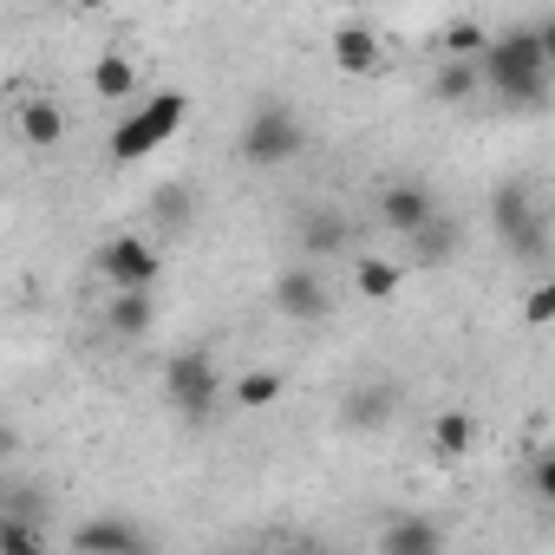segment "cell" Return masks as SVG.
<instances>
[{
    "label": "cell",
    "instance_id": "9a60e30c",
    "mask_svg": "<svg viewBox=\"0 0 555 555\" xmlns=\"http://www.w3.org/2000/svg\"><path fill=\"white\" fill-rule=\"evenodd\" d=\"M379 53H386V47H379L373 27H340V34H334V66H340V73H373Z\"/></svg>",
    "mask_w": 555,
    "mask_h": 555
},
{
    "label": "cell",
    "instance_id": "ac0fdd59",
    "mask_svg": "<svg viewBox=\"0 0 555 555\" xmlns=\"http://www.w3.org/2000/svg\"><path fill=\"white\" fill-rule=\"evenodd\" d=\"M92 92H99L105 105L131 99V92H138V66H131L125 53H99V60H92Z\"/></svg>",
    "mask_w": 555,
    "mask_h": 555
},
{
    "label": "cell",
    "instance_id": "3957f363",
    "mask_svg": "<svg viewBox=\"0 0 555 555\" xmlns=\"http://www.w3.org/2000/svg\"><path fill=\"white\" fill-rule=\"evenodd\" d=\"M490 222H496V235H503V248L516 261H542L548 255V216L535 209V190L529 183H503L490 196Z\"/></svg>",
    "mask_w": 555,
    "mask_h": 555
},
{
    "label": "cell",
    "instance_id": "8fae6325",
    "mask_svg": "<svg viewBox=\"0 0 555 555\" xmlns=\"http://www.w3.org/2000/svg\"><path fill=\"white\" fill-rule=\"evenodd\" d=\"M73 548H79V555H144V535H138V522H125V516H92V522H79Z\"/></svg>",
    "mask_w": 555,
    "mask_h": 555
},
{
    "label": "cell",
    "instance_id": "d6986e66",
    "mask_svg": "<svg viewBox=\"0 0 555 555\" xmlns=\"http://www.w3.org/2000/svg\"><path fill=\"white\" fill-rule=\"evenodd\" d=\"M229 399H235V412H268L274 399H282V373L255 366V373H242V379L229 386Z\"/></svg>",
    "mask_w": 555,
    "mask_h": 555
},
{
    "label": "cell",
    "instance_id": "e0dca14e",
    "mask_svg": "<svg viewBox=\"0 0 555 555\" xmlns=\"http://www.w3.org/2000/svg\"><path fill=\"white\" fill-rule=\"evenodd\" d=\"M151 321H157V301H151V295H112V308H105V327H112L118 340H144Z\"/></svg>",
    "mask_w": 555,
    "mask_h": 555
},
{
    "label": "cell",
    "instance_id": "277c9868",
    "mask_svg": "<svg viewBox=\"0 0 555 555\" xmlns=\"http://www.w3.org/2000/svg\"><path fill=\"white\" fill-rule=\"evenodd\" d=\"M301 144H308V131H301V118L288 105H255V118L242 125V157L255 170H274V164L301 157Z\"/></svg>",
    "mask_w": 555,
    "mask_h": 555
},
{
    "label": "cell",
    "instance_id": "44dd1931",
    "mask_svg": "<svg viewBox=\"0 0 555 555\" xmlns=\"http://www.w3.org/2000/svg\"><path fill=\"white\" fill-rule=\"evenodd\" d=\"M0 555H47L40 522H27V516H0Z\"/></svg>",
    "mask_w": 555,
    "mask_h": 555
},
{
    "label": "cell",
    "instance_id": "7a4b0ae2",
    "mask_svg": "<svg viewBox=\"0 0 555 555\" xmlns=\"http://www.w3.org/2000/svg\"><path fill=\"white\" fill-rule=\"evenodd\" d=\"M183 118H190V99H183V92H157V99H144V105L112 131V164H138V157H151L157 144H170V138L183 131Z\"/></svg>",
    "mask_w": 555,
    "mask_h": 555
},
{
    "label": "cell",
    "instance_id": "2e32d148",
    "mask_svg": "<svg viewBox=\"0 0 555 555\" xmlns=\"http://www.w3.org/2000/svg\"><path fill=\"white\" fill-rule=\"evenodd\" d=\"M21 138H27L34 151H53V144L66 138V112H60L53 99H27V105H21Z\"/></svg>",
    "mask_w": 555,
    "mask_h": 555
},
{
    "label": "cell",
    "instance_id": "f1b7e54d",
    "mask_svg": "<svg viewBox=\"0 0 555 555\" xmlns=\"http://www.w3.org/2000/svg\"><path fill=\"white\" fill-rule=\"evenodd\" d=\"M235 555H255V548H235Z\"/></svg>",
    "mask_w": 555,
    "mask_h": 555
},
{
    "label": "cell",
    "instance_id": "603a6c76",
    "mask_svg": "<svg viewBox=\"0 0 555 555\" xmlns=\"http://www.w3.org/2000/svg\"><path fill=\"white\" fill-rule=\"evenodd\" d=\"M483 47H490V34H483L477 21H457V27H444V53H451V60H477Z\"/></svg>",
    "mask_w": 555,
    "mask_h": 555
},
{
    "label": "cell",
    "instance_id": "52a82bcc",
    "mask_svg": "<svg viewBox=\"0 0 555 555\" xmlns=\"http://www.w3.org/2000/svg\"><path fill=\"white\" fill-rule=\"evenodd\" d=\"M274 308H282L288 321H308V327H314V321H327V314H334V295H327L321 274L301 261V268H288L282 282H274Z\"/></svg>",
    "mask_w": 555,
    "mask_h": 555
},
{
    "label": "cell",
    "instance_id": "7402d4cb",
    "mask_svg": "<svg viewBox=\"0 0 555 555\" xmlns=\"http://www.w3.org/2000/svg\"><path fill=\"white\" fill-rule=\"evenodd\" d=\"M431 92H438L444 105L470 99V92H477V66H470V60H444V66H438V79H431Z\"/></svg>",
    "mask_w": 555,
    "mask_h": 555
},
{
    "label": "cell",
    "instance_id": "4fadbf2b",
    "mask_svg": "<svg viewBox=\"0 0 555 555\" xmlns=\"http://www.w3.org/2000/svg\"><path fill=\"white\" fill-rule=\"evenodd\" d=\"M379 555H444V529L431 516H392L379 535Z\"/></svg>",
    "mask_w": 555,
    "mask_h": 555
},
{
    "label": "cell",
    "instance_id": "484cf974",
    "mask_svg": "<svg viewBox=\"0 0 555 555\" xmlns=\"http://www.w3.org/2000/svg\"><path fill=\"white\" fill-rule=\"evenodd\" d=\"M529 483H535V496L548 503V496H555V464H548V457H535V464H529Z\"/></svg>",
    "mask_w": 555,
    "mask_h": 555
},
{
    "label": "cell",
    "instance_id": "cb8c5ba5",
    "mask_svg": "<svg viewBox=\"0 0 555 555\" xmlns=\"http://www.w3.org/2000/svg\"><path fill=\"white\" fill-rule=\"evenodd\" d=\"M522 321H529V327H548V321H555V288H548V282H535V288H529Z\"/></svg>",
    "mask_w": 555,
    "mask_h": 555
},
{
    "label": "cell",
    "instance_id": "ba28073f",
    "mask_svg": "<svg viewBox=\"0 0 555 555\" xmlns=\"http://www.w3.org/2000/svg\"><path fill=\"white\" fill-rule=\"evenodd\" d=\"M295 242H301V255H308V261H327V255H347L353 222H347V209H301Z\"/></svg>",
    "mask_w": 555,
    "mask_h": 555
},
{
    "label": "cell",
    "instance_id": "30bf717a",
    "mask_svg": "<svg viewBox=\"0 0 555 555\" xmlns=\"http://www.w3.org/2000/svg\"><path fill=\"white\" fill-rule=\"evenodd\" d=\"M431 216H438V196H431L425 183H392V190L379 196V222L399 229V235H418Z\"/></svg>",
    "mask_w": 555,
    "mask_h": 555
},
{
    "label": "cell",
    "instance_id": "7c38bea8",
    "mask_svg": "<svg viewBox=\"0 0 555 555\" xmlns=\"http://www.w3.org/2000/svg\"><path fill=\"white\" fill-rule=\"evenodd\" d=\"M405 242H412V268H444V261L464 248V222H457L451 209H438V216H431L418 235H405Z\"/></svg>",
    "mask_w": 555,
    "mask_h": 555
},
{
    "label": "cell",
    "instance_id": "ffe728a7",
    "mask_svg": "<svg viewBox=\"0 0 555 555\" xmlns=\"http://www.w3.org/2000/svg\"><path fill=\"white\" fill-rule=\"evenodd\" d=\"M470 438H477L470 412H438V418H431V451H438V457H464Z\"/></svg>",
    "mask_w": 555,
    "mask_h": 555
},
{
    "label": "cell",
    "instance_id": "8992f818",
    "mask_svg": "<svg viewBox=\"0 0 555 555\" xmlns=\"http://www.w3.org/2000/svg\"><path fill=\"white\" fill-rule=\"evenodd\" d=\"M99 274H105V282H112V295H151V282H157V248L144 242V235H112L99 255Z\"/></svg>",
    "mask_w": 555,
    "mask_h": 555
},
{
    "label": "cell",
    "instance_id": "d4e9b609",
    "mask_svg": "<svg viewBox=\"0 0 555 555\" xmlns=\"http://www.w3.org/2000/svg\"><path fill=\"white\" fill-rule=\"evenodd\" d=\"M157 216L164 222H190L196 216V196L190 190H157Z\"/></svg>",
    "mask_w": 555,
    "mask_h": 555
},
{
    "label": "cell",
    "instance_id": "5b68a950",
    "mask_svg": "<svg viewBox=\"0 0 555 555\" xmlns=\"http://www.w3.org/2000/svg\"><path fill=\"white\" fill-rule=\"evenodd\" d=\"M164 399L177 405V418L209 425V418H216V399H222V379H216V366H209L203 353H177V360L164 366Z\"/></svg>",
    "mask_w": 555,
    "mask_h": 555
},
{
    "label": "cell",
    "instance_id": "83f0119b",
    "mask_svg": "<svg viewBox=\"0 0 555 555\" xmlns=\"http://www.w3.org/2000/svg\"><path fill=\"white\" fill-rule=\"evenodd\" d=\"M282 555H321V548H282Z\"/></svg>",
    "mask_w": 555,
    "mask_h": 555
},
{
    "label": "cell",
    "instance_id": "6da1fadb",
    "mask_svg": "<svg viewBox=\"0 0 555 555\" xmlns=\"http://www.w3.org/2000/svg\"><path fill=\"white\" fill-rule=\"evenodd\" d=\"M548 53H555V21H529V27L490 34V47L470 66H477V86L496 92L509 112H542L548 105Z\"/></svg>",
    "mask_w": 555,
    "mask_h": 555
},
{
    "label": "cell",
    "instance_id": "5bb4252c",
    "mask_svg": "<svg viewBox=\"0 0 555 555\" xmlns=\"http://www.w3.org/2000/svg\"><path fill=\"white\" fill-rule=\"evenodd\" d=\"M399 282H405V261H386V255H360V261H353V288H360V301H392Z\"/></svg>",
    "mask_w": 555,
    "mask_h": 555
},
{
    "label": "cell",
    "instance_id": "9c48e42d",
    "mask_svg": "<svg viewBox=\"0 0 555 555\" xmlns=\"http://www.w3.org/2000/svg\"><path fill=\"white\" fill-rule=\"evenodd\" d=\"M386 418H399V386L392 379H366L340 399V425L347 431H379Z\"/></svg>",
    "mask_w": 555,
    "mask_h": 555
},
{
    "label": "cell",
    "instance_id": "f546056e",
    "mask_svg": "<svg viewBox=\"0 0 555 555\" xmlns=\"http://www.w3.org/2000/svg\"><path fill=\"white\" fill-rule=\"evenodd\" d=\"M144 555H151V548H144Z\"/></svg>",
    "mask_w": 555,
    "mask_h": 555
},
{
    "label": "cell",
    "instance_id": "4316f807",
    "mask_svg": "<svg viewBox=\"0 0 555 555\" xmlns=\"http://www.w3.org/2000/svg\"><path fill=\"white\" fill-rule=\"evenodd\" d=\"M8 451H14V431H8V425H0V457H8Z\"/></svg>",
    "mask_w": 555,
    "mask_h": 555
}]
</instances>
